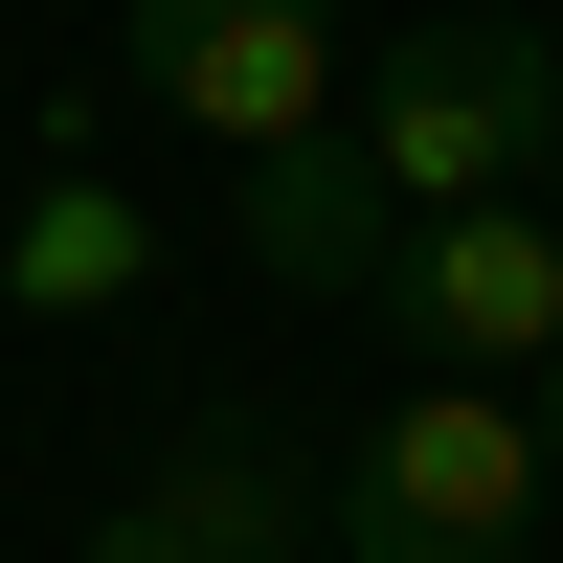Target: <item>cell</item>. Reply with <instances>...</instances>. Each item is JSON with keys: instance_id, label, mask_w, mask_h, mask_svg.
Wrapping results in <instances>:
<instances>
[{"instance_id": "obj_4", "label": "cell", "mask_w": 563, "mask_h": 563, "mask_svg": "<svg viewBox=\"0 0 563 563\" xmlns=\"http://www.w3.org/2000/svg\"><path fill=\"white\" fill-rule=\"evenodd\" d=\"M384 316H406L429 384H541V361H563V225H541V203L406 225V249H384Z\"/></svg>"}, {"instance_id": "obj_1", "label": "cell", "mask_w": 563, "mask_h": 563, "mask_svg": "<svg viewBox=\"0 0 563 563\" xmlns=\"http://www.w3.org/2000/svg\"><path fill=\"white\" fill-rule=\"evenodd\" d=\"M339 135H361V180H384L406 225L541 203V158H563V45H541V23H406L384 68L339 90Z\"/></svg>"}, {"instance_id": "obj_3", "label": "cell", "mask_w": 563, "mask_h": 563, "mask_svg": "<svg viewBox=\"0 0 563 563\" xmlns=\"http://www.w3.org/2000/svg\"><path fill=\"white\" fill-rule=\"evenodd\" d=\"M113 90L135 113H180L225 180L294 158V135H339V0H113Z\"/></svg>"}, {"instance_id": "obj_9", "label": "cell", "mask_w": 563, "mask_h": 563, "mask_svg": "<svg viewBox=\"0 0 563 563\" xmlns=\"http://www.w3.org/2000/svg\"><path fill=\"white\" fill-rule=\"evenodd\" d=\"M541 225H563V158H541Z\"/></svg>"}, {"instance_id": "obj_8", "label": "cell", "mask_w": 563, "mask_h": 563, "mask_svg": "<svg viewBox=\"0 0 563 563\" xmlns=\"http://www.w3.org/2000/svg\"><path fill=\"white\" fill-rule=\"evenodd\" d=\"M541 474H563V361H541Z\"/></svg>"}, {"instance_id": "obj_5", "label": "cell", "mask_w": 563, "mask_h": 563, "mask_svg": "<svg viewBox=\"0 0 563 563\" xmlns=\"http://www.w3.org/2000/svg\"><path fill=\"white\" fill-rule=\"evenodd\" d=\"M294 541H316V496H294L271 429H180L158 474L90 519V563H294Z\"/></svg>"}, {"instance_id": "obj_7", "label": "cell", "mask_w": 563, "mask_h": 563, "mask_svg": "<svg viewBox=\"0 0 563 563\" xmlns=\"http://www.w3.org/2000/svg\"><path fill=\"white\" fill-rule=\"evenodd\" d=\"M0 294L23 316H135L158 294V203H135L113 158H45L23 203H0Z\"/></svg>"}, {"instance_id": "obj_2", "label": "cell", "mask_w": 563, "mask_h": 563, "mask_svg": "<svg viewBox=\"0 0 563 563\" xmlns=\"http://www.w3.org/2000/svg\"><path fill=\"white\" fill-rule=\"evenodd\" d=\"M541 406L519 384H384L361 406V451H339V563H519L541 541Z\"/></svg>"}, {"instance_id": "obj_6", "label": "cell", "mask_w": 563, "mask_h": 563, "mask_svg": "<svg viewBox=\"0 0 563 563\" xmlns=\"http://www.w3.org/2000/svg\"><path fill=\"white\" fill-rule=\"evenodd\" d=\"M225 249H249L271 294H384L406 203L361 180V135H294V158H249V180H225Z\"/></svg>"}]
</instances>
